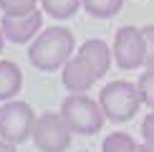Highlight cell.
<instances>
[{
    "instance_id": "1",
    "label": "cell",
    "mask_w": 154,
    "mask_h": 152,
    "mask_svg": "<svg viewBox=\"0 0 154 152\" xmlns=\"http://www.w3.org/2000/svg\"><path fill=\"white\" fill-rule=\"evenodd\" d=\"M73 33L61 25H51L41 30L28 48V61L41 71H58L73 56Z\"/></svg>"
},
{
    "instance_id": "2",
    "label": "cell",
    "mask_w": 154,
    "mask_h": 152,
    "mask_svg": "<svg viewBox=\"0 0 154 152\" xmlns=\"http://www.w3.org/2000/svg\"><path fill=\"white\" fill-rule=\"evenodd\" d=\"M99 104L104 109L106 119L111 122H129L137 117L139 106L144 104L137 84L129 81H109L99 91Z\"/></svg>"
},
{
    "instance_id": "3",
    "label": "cell",
    "mask_w": 154,
    "mask_h": 152,
    "mask_svg": "<svg viewBox=\"0 0 154 152\" xmlns=\"http://www.w3.org/2000/svg\"><path fill=\"white\" fill-rule=\"evenodd\" d=\"M61 114L68 122L71 132L76 135H96L101 132V127L106 122V114L101 109V104L86 94H71L63 99L61 104Z\"/></svg>"
},
{
    "instance_id": "4",
    "label": "cell",
    "mask_w": 154,
    "mask_h": 152,
    "mask_svg": "<svg viewBox=\"0 0 154 152\" xmlns=\"http://www.w3.org/2000/svg\"><path fill=\"white\" fill-rule=\"evenodd\" d=\"M35 112L25 101H3L0 106V137L13 144H23L33 137L35 129Z\"/></svg>"
},
{
    "instance_id": "5",
    "label": "cell",
    "mask_w": 154,
    "mask_h": 152,
    "mask_svg": "<svg viewBox=\"0 0 154 152\" xmlns=\"http://www.w3.org/2000/svg\"><path fill=\"white\" fill-rule=\"evenodd\" d=\"M33 142L41 152H66L71 144V127L61 112H46L35 119Z\"/></svg>"
},
{
    "instance_id": "6",
    "label": "cell",
    "mask_w": 154,
    "mask_h": 152,
    "mask_svg": "<svg viewBox=\"0 0 154 152\" xmlns=\"http://www.w3.org/2000/svg\"><path fill=\"white\" fill-rule=\"evenodd\" d=\"M114 59L116 66L124 71L144 66V33L137 25H121L114 36Z\"/></svg>"
},
{
    "instance_id": "7",
    "label": "cell",
    "mask_w": 154,
    "mask_h": 152,
    "mask_svg": "<svg viewBox=\"0 0 154 152\" xmlns=\"http://www.w3.org/2000/svg\"><path fill=\"white\" fill-rule=\"evenodd\" d=\"M3 33L10 43H28L43 30V13L30 10L23 15H3Z\"/></svg>"
},
{
    "instance_id": "8",
    "label": "cell",
    "mask_w": 154,
    "mask_h": 152,
    "mask_svg": "<svg viewBox=\"0 0 154 152\" xmlns=\"http://www.w3.org/2000/svg\"><path fill=\"white\" fill-rule=\"evenodd\" d=\"M61 81L71 94H83L99 81V74H96V68L83 59V56L76 53V56H71V59L66 61V66L61 68Z\"/></svg>"
},
{
    "instance_id": "9",
    "label": "cell",
    "mask_w": 154,
    "mask_h": 152,
    "mask_svg": "<svg viewBox=\"0 0 154 152\" xmlns=\"http://www.w3.org/2000/svg\"><path fill=\"white\" fill-rule=\"evenodd\" d=\"M79 56H83L91 66L96 68V74L106 76V71L111 68V59H114V48L106 46V41H99V38H91V41H83V46L79 48Z\"/></svg>"
},
{
    "instance_id": "10",
    "label": "cell",
    "mask_w": 154,
    "mask_h": 152,
    "mask_svg": "<svg viewBox=\"0 0 154 152\" xmlns=\"http://www.w3.org/2000/svg\"><path fill=\"white\" fill-rule=\"evenodd\" d=\"M23 89V71L13 61H0V101H10Z\"/></svg>"
},
{
    "instance_id": "11",
    "label": "cell",
    "mask_w": 154,
    "mask_h": 152,
    "mask_svg": "<svg viewBox=\"0 0 154 152\" xmlns=\"http://www.w3.org/2000/svg\"><path fill=\"white\" fill-rule=\"evenodd\" d=\"M121 8H124V0H83V10L101 21L114 18Z\"/></svg>"
},
{
    "instance_id": "12",
    "label": "cell",
    "mask_w": 154,
    "mask_h": 152,
    "mask_svg": "<svg viewBox=\"0 0 154 152\" xmlns=\"http://www.w3.org/2000/svg\"><path fill=\"white\" fill-rule=\"evenodd\" d=\"M41 5H43V10H46L51 18L66 21V18H71L83 5V0H41Z\"/></svg>"
},
{
    "instance_id": "13",
    "label": "cell",
    "mask_w": 154,
    "mask_h": 152,
    "mask_svg": "<svg viewBox=\"0 0 154 152\" xmlns=\"http://www.w3.org/2000/svg\"><path fill=\"white\" fill-rule=\"evenodd\" d=\"M139 147V142L126 132H111L101 142V152H134Z\"/></svg>"
},
{
    "instance_id": "14",
    "label": "cell",
    "mask_w": 154,
    "mask_h": 152,
    "mask_svg": "<svg viewBox=\"0 0 154 152\" xmlns=\"http://www.w3.org/2000/svg\"><path fill=\"white\" fill-rule=\"evenodd\" d=\"M137 86H139V94H142V101H144L146 106H152V109H154V68L142 71Z\"/></svg>"
},
{
    "instance_id": "15",
    "label": "cell",
    "mask_w": 154,
    "mask_h": 152,
    "mask_svg": "<svg viewBox=\"0 0 154 152\" xmlns=\"http://www.w3.org/2000/svg\"><path fill=\"white\" fill-rule=\"evenodd\" d=\"M38 0H0V10L3 15H23V13L35 10Z\"/></svg>"
},
{
    "instance_id": "16",
    "label": "cell",
    "mask_w": 154,
    "mask_h": 152,
    "mask_svg": "<svg viewBox=\"0 0 154 152\" xmlns=\"http://www.w3.org/2000/svg\"><path fill=\"white\" fill-rule=\"evenodd\" d=\"M142 33H144V66L154 68V25L142 28Z\"/></svg>"
},
{
    "instance_id": "17",
    "label": "cell",
    "mask_w": 154,
    "mask_h": 152,
    "mask_svg": "<svg viewBox=\"0 0 154 152\" xmlns=\"http://www.w3.org/2000/svg\"><path fill=\"white\" fill-rule=\"evenodd\" d=\"M142 137H144L146 144H152V147H154V109L146 114V119L142 122Z\"/></svg>"
},
{
    "instance_id": "18",
    "label": "cell",
    "mask_w": 154,
    "mask_h": 152,
    "mask_svg": "<svg viewBox=\"0 0 154 152\" xmlns=\"http://www.w3.org/2000/svg\"><path fill=\"white\" fill-rule=\"evenodd\" d=\"M0 152H15V144L8 142V139H3L0 137Z\"/></svg>"
},
{
    "instance_id": "19",
    "label": "cell",
    "mask_w": 154,
    "mask_h": 152,
    "mask_svg": "<svg viewBox=\"0 0 154 152\" xmlns=\"http://www.w3.org/2000/svg\"><path fill=\"white\" fill-rule=\"evenodd\" d=\"M134 152H154V147H152V144H146V142H142V144H139V147L134 150Z\"/></svg>"
},
{
    "instance_id": "20",
    "label": "cell",
    "mask_w": 154,
    "mask_h": 152,
    "mask_svg": "<svg viewBox=\"0 0 154 152\" xmlns=\"http://www.w3.org/2000/svg\"><path fill=\"white\" fill-rule=\"evenodd\" d=\"M5 41H8V38H5V33H3V25H0V53H3V46H5Z\"/></svg>"
}]
</instances>
